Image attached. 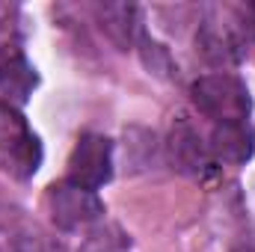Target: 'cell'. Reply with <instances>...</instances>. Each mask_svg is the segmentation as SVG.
<instances>
[{"label":"cell","instance_id":"cell-5","mask_svg":"<svg viewBox=\"0 0 255 252\" xmlns=\"http://www.w3.org/2000/svg\"><path fill=\"white\" fill-rule=\"evenodd\" d=\"M169 160L178 172L193 175V178H208L217 172V160L208 148V142L202 139V133L193 127L187 119H175V125L169 130V142H166Z\"/></svg>","mask_w":255,"mask_h":252},{"label":"cell","instance_id":"cell-12","mask_svg":"<svg viewBox=\"0 0 255 252\" xmlns=\"http://www.w3.org/2000/svg\"><path fill=\"white\" fill-rule=\"evenodd\" d=\"M235 252H255V247H238Z\"/></svg>","mask_w":255,"mask_h":252},{"label":"cell","instance_id":"cell-10","mask_svg":"<svg viewBox=\"0 0 255 252\" xmlns=\"http://www.w3.org/2000/svg\"><path fill=\"white\" fill-rule=\"evenodd\" d=\"M80 252H130V238L119 226L98 223L89 229L86 241L80 244Z\"/></svg>","mask_w":255,"mask_h":252},{"label":"cell","instance_id":"cell-6","mask_svg":"<svg viewBox=\"0 0 255 252\" xmlns=\"http://www.w3.org/2000/svg\"><path fill=\"white\" fill-rule=\"evenodd\" d=\"M196 45L211 65H235L244 57V27L208 18L196 33Z\"/></svg>","mask_w":255,"mask_h":252},{"label":"cell","instance_id":"cell-7","mask_svg":"<svg viewBox=\"0 0 255 252\" xmlns=\"http://www.w3.org/2000/svg\"><path fill=\"white\" fill-rule=\"evenodd\" d=\"M208 148L217 163L241 166L255 154V127L247 122H217L211 127Z\"/></svg>","mask_w":255,"mask_h":252},{"label":"cell","instance_id":"cell-9","mask_svg":"<svg viewBox=\"0 0 255 252\" xmlns=\"http://www.w3.org/2000/svg\"><path fill=\"white\" fill-rule=\"evenodd\" d=\"M98 21H101L104 33H107L122 51H128V48L142 36L139 9H136L133 3H104V6H98Z\"/></svg>","mask_w":255,"mask_h":252},{"label":"cell","instance_id":"cell-4","mask_svg":"<svg viewBox=\"0 0 255 252\" xmlns=\"http://www.w3.org/2000/svg\"><path fill=\"white\" fill-rule=\"evenodd\" d=\"M113 178V139L104 133H83L68 157V181L86 190H101Z\"/></svg>","mask_w":255,"mask_h":252},{"label":"cell","instance_id":"cell-3","mask_svg":"<svg viewBox=\"0 0 255 252\" xmlns=\"http://www.w3.org/2000/svg\"><path fill=\"white\" fill-rule=\"evenodd\" d=\"M45 205L51 214V223L60 232H83L101 223L104 217V202L98 199L95 190H86L74 181H57L45 193Z\"/></svg>","mask_w":255,"mask_h":252},{"label":"cell","instance_id":"cell-11","mask_svg":"<svg viewBox=\"0 0 255 252\" xmlns=\"http://www.w3.org/2000/svg\"><path fill=\"white\" fill-rule=\"evenodd\" d=\"M241 27H244V33H250L255 39V3H247L241 9Z\"/></svg>","mask_w":255,"mask_h":252},{"label":"cell","instance_id":"cell-1","mask_svg":"<svg viewBox=\"0 0 255 252\" xmlns=\"http://www.w3.org/2000/svg\"><path fill=\"white\" fill-rule=\"evenodd\" d=\"M193 104L202 116L217 122H247L253 113V95L238 74L214 71L193 83Z\"/></svg>","mask_w":255,"mask_h":252},{"label":"cell","instance_id":"cell-2","mask_svg":"<svg viewBox=\"0 0 255 252\" xmlns=\"http://www.w3.org/2000/svg\"><path fill=\"white\" fill-rule=\"evenodd\" d=\"M42 166V142L27 119L6 101H0V169L12 178H30Z\"/></svg>","mask_w":255,"mask_h":252},{"label":"cell","instance_id":"cell-8","mask_svg":"<svg viewBox=\"0 0 255 252\" xmlns=\"http://www.w3.org/2000/svg\"><path fill=\"white\" fill-rule=\"evenodd\" d=\"M36 83H39V74L24 57L21 45L18 42L3 45L0 48V95H6L15 104H24L36 89Z\"/></svg>","mask_w":255,"mask_h":252}]
</instances>
